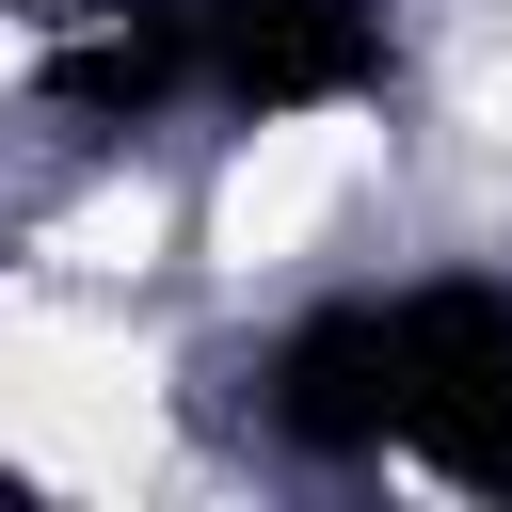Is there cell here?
Returning a JSON list of instances; mask_svg holds the SVG:
<instances>
[{"instance_id": "3", "label": "cell", "mask_w": 512, "mask_h": 512, "mask_svg": "<svg viewBox=\"0 0 512 512\" xmlns=\"http://www.w3.org/2000/svg\"><path fill=\"white\" fill-rule=\"evenodd\" d=\"M400 80L384 0H192V112L224 128H320Z\"/></svg>"}, {"instance_id": "4", "label": "cell", "mask_w": 512, "mask_h": 512, "mask_svg": "<svg viewBox=\"0 0 512 512\" xmlns=\"http://www.w3.org/2000/svg\"><path fill=\"white\" fill-rule=\"evenodd\" d=\"M32 96H48L64 128H96V144L176 128V112H192V0H64Z\"/></svg>"}, {"instance_id": "2", "label": "cell", "mask_w": 512, "mask_h": 512, "mask_svg": "<svg viewBox=\"0 0 512 512\" xmlns=\"http://www.w3.org/2000/svg\"><path fill=\"white\" fill-rule=\"evenodd\" d=\"M256 432H272L304 480L400 464V272L320 288V304L272 320V352H256Z\"/></svg>"}, {"instance_id": "1", "label": "cell", "mask_w": 512, "mask_h": 512, "mask_svg": "<svg viewBox=\"0 0 512 512\" xmlns=\"http://www.w3.org/2000/svg\"><path fill=\"white\" fill-rule=\"evenodd\" d=\"M400 464L448 496H512V272H400Z\"/></svg>"}, {"instance_id": "5", "label": "cell", "mask_w": 512, "mask_h": 512, "mask_svg": "<svg viewBox=\"0 0 512 512\" xmlns=\"http://www.w3.org/2000/svg\"><path fill=\"white\" fill-rule=\"evenodd\" d=\"M0 16H64V0H0Z\"/></svg>"}]
</instances>
